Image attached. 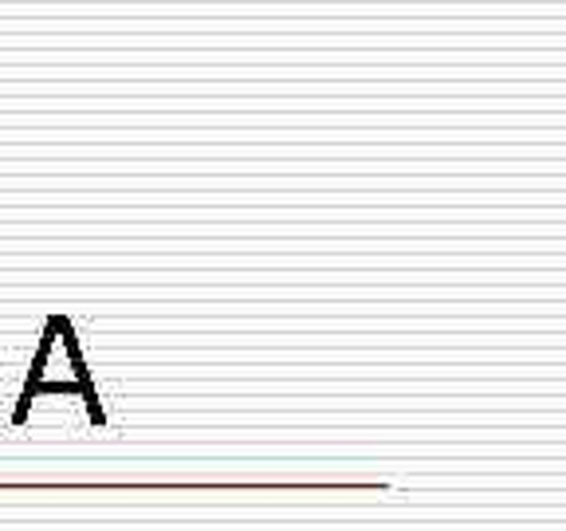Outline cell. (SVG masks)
<instances>
[]
</instances>
